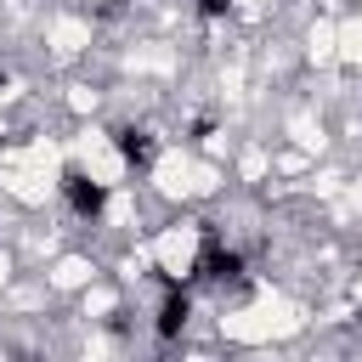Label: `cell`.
Masks as SVG:
<instances>
[{
  "mask_svg": "<svg viewBox=\"0 0 362 362\" xmlns=\"http://www.w3.org/2000/svg\"><path fill=\"white\" fill-rule=\"evenodd\" d=\"M62 198H68V209H74L79 221H102V209H107V187L90 181L85 170H68V175H62Z\"/></svg>",
  "mask_w": 362,
  "mask_h": 362,
  "instance_id": "6da1fadb",
  "label": "cell"
},
{
  "mask_svg": "<svg viewBox=\"0 0 362 362\" xmlns=\"http://www.w3.org/2000/svg\"><path fill=\"white\" fill-rule=\"evenodd\" d=\"M198 277H204V283H215V288H226V283H238V277H243V255H238V249H226L221 238H204Z\"/></svg>",
  "mask_w": 362,
  "mask_h": 362,
  "instance_id": "7a4b0ae2",
  "label": "cell"
},
{
  "mask_svg": "<svg viewBox=\"0 0 362 362\" xmlns=\"http://www.w3.org/2000/svg\"><path fill=\"white\" fill-rule=\"evenodd\" d=\"M187 322H192V294L187 288H164V300H158V317H153V334L164 339V345H175L181 334H187Z\"/></svg>",
  "mask_w": 362,
  "mask_h": 362,
  "instance_id": "3957f363",
  "label": "cell"
},
{
  "mask_svg": "<svg viewBox=\"0 0 362 362\" xmlns=\"http://www.w3.org/2000/svg\"><path fill=\"white\" fill-rule=\"evenodd\" d=\"M113 147H119V158H124L136 175H147V170H153V158H158V141H153L147 130H136V124H124V130L113 136Z\"/></svg>",
  "mask_w": 362,
  "mask_h": 362,
  "instance_id": "277c9868",
  "label": "cell"
},
{
  "mask_svg": "<svg viewBox=\"0 0 362 362\" xmlns=\"http://www.w3.org/2000/svg\"><path fill=\"white\" fill-rule=\"evenodd\" d=\"M198 11H204L209 23H221V17H232V0H198Z\"/></svg>",
  "mask_w": 362,
  "mask_h": 362,
  "instance_id": "5b68a950",
  "label": "cell"
}]
</instances>
